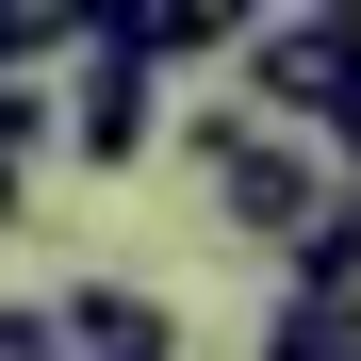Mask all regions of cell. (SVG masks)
Returning a JSON list of instances; mask_svg holds the SVG:
<instances>
[{
    "instance_id": "6da1fadb",
    "label": "cell",
    "mask_w": 361,
    "mask_h": 361,
    "mask_svg": "<svg viewBox=\"0 0 361 361\" xmlns=\"http://www.w3.org/2000/svg\"><path fill=\"white\" fill-rule=\"evenodd\" d=\"M230 66H247V99H230L247 132H295V148H312L329 115L361 99V17H329V0H279V17H247V33H230Z\"/></svg>"
},
{
    "instance_id": "7a4b0ae2",
    "label": "cell",
    "mask_w": 361,
    "mask_h": 361,
    "mask_svg": "<svg viewBox=\"0 0 361 361\" xmlns=\"http://www.w3.org/2000/svg\"><path fill=\"white\" fill-rule=\"evenodd\" d=\"M49 99H66V115H49V132H66V148L99 164V180L164 148V82H148V66H115V49H82V66H66V82H49Z\"/></svg>"
},
{
    "instance_id": "3957f363",
    "label": "cell",
    "mask_w": 361,
    "mask_h": 361,
    "mask_svg": "<svg viewBox=\"0 0 361 361\" xmlns=\"http://www.w3.org/2000/svg\"><path fill=\"white\" fill-rule=\"evenodd\" d=\"M49 312V361H180V312L148 279H66V295H33Z\"/></svg>"
},
{
    "instance_id": "277c9868",
    "label": "cell",
    "mask_w": 361,
    "mask_h": 361,
    "mask_svg": "<svg viewBox=\"0 0 361 361\" xmlns=\"http://www.w3.org/2000/svg\"><path fill=\"white\" fill-rule=\"evenodd\" d=\"M230 33H247V17H230V0H99V17H82V49H115V66H214V49Z\"/></svg>"
},
{
    "instance_id": "5b68a950",
    "label": "cell",
    "mask_w": 361,
    "mask_h": 361,
    "mask_svg": "<svg viewBox=\"0 0 361 361\" xmlns=\"http://www.w3.org/2000/svg\"><path fill=\"white\" fill-rule=\"evenodd\" d=\"M263 361H361V279H279Z\"/></svg>"
},
{
    "instance_id": "8992f818",
    "label": "cell",
    "mask_w": 361,
    "mask_h": 361,
    "mask_svg": "<svg viewBox=\"0 0 361 361\" xmlns=\"http://www.w3.org/2000/svg\"><path fill=\"white\" fill-rule=\"evenodd\" d=\"M33 66H82V17L66 0H0V82H33Z\"/></svg>"
},
{
    "instance_id": "52a82bcc",
    "label": "cell",
    "mask_w": 361,
    "mask_h": 361,
    "mask_svg": "<svg viewBox=\"0 0 361 361\" xmlns=\"http://www.w3.org/2000/svg\"><path fill=\"white\" fill-rule=\"evenodd\" d=\"M0 361H49V312H33V295H0Z\"/></svg>"
},
{
    "instance_id": "ba28073f",
    "label": "cell",
    "mask_w": 361,
    "mask_h": 361,
    "mask_svg": "<svg viewBox=\"0 0 361 361\" xmlns=\"http://www.w3.org/2000/svg\"><path fill=\"white\" fill-rule=\"evenodd\" d=\"M0 230H17V164H0Z\"/></svg>"
}]
</instances>
